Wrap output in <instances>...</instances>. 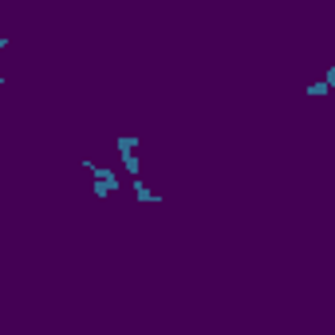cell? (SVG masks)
<instances>
[]
</instances>
